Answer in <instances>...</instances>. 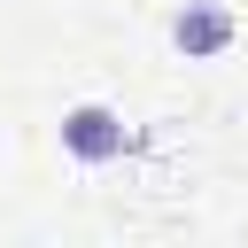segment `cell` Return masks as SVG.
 <instances>
[{"mask_svg":"<svg viewBox=\"0 0 248 248\" xmlns=\"http://www.w3.org/2000/svg\"><path fill=\"white\" fill-rule=\"evenodd\" d=\"M232 39H240V16H232L225 0H186V8L170 16V46H178L186 62H217Z\"/></svg>","mask_w":248,"mask_h":248,"instance_id":"cell-2","label":"cell"},{"mask_svg":"<svg viewBox=\"0 0 248 248\" xmlns=\"http://www.w3.org/2000/svg\"><path fill=\"white\" fill-rule=\"evenodd\" d=\"M132 147H140V132L124 124V108H108V101H78V108H62V155H70V163L101 170V163H124Z\"/></svg>","mask_w":248,"mask_h":248,"instance_id":"cell-1","label":"cell"}]
</instances>
